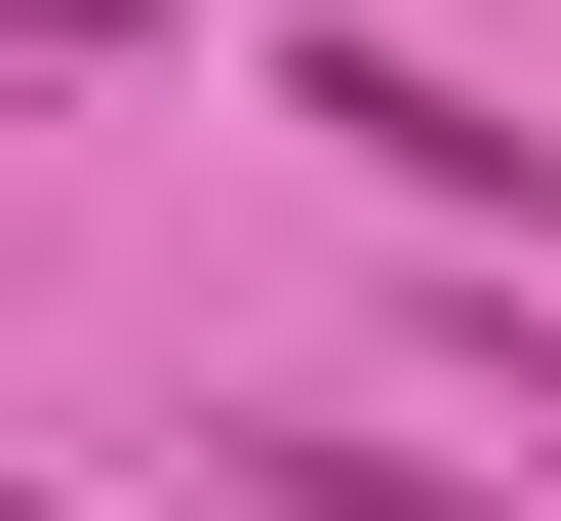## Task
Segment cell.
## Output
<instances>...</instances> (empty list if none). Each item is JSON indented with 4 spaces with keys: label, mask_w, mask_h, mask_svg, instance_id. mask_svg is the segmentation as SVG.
I'll return each instance as SVG.
<instances>
[{
    "label": "cell",
    "mask_w": 561,
    "mask_h": 521,
    "mask_svg": "<svg viewBox=\"0 0 561 521\" xmlns=\"http://www.w3.org/2000/svg\"><path fill=\"white\" fill-rule=\"evenodd\" d=\"M280 482H321V521H522V482H442V441H280Z\"/></svg>",
    "instance_id": "1"
},
{
    "label": "cell",
    "mask_w": 561,
    "mask_h": 521,
    "mask_svg": "<svg viewBox=\"0 0 561 521\" xmlns=\"http://www.w3.org/2000/svg\"><path fill=\"white\" fill-rule=\"evenodd\" d=\"M0 41H161V0H0Z\"/></svg>",
    "instance_id": "2"
},
{
    "label": "cell",
    "mask_w": 561,
    "mask_h": 521,
    "mask_svg": "<svg viewBox=\"0 0 561 521\" xmlns=\"http://www.w3.org/2000/svg\"><path fill=\"white\" fill-rule=\"evenodd\" d=\"M0 521H41V441H0Z\"/></svg>",
    "instance_id": "3"
}]
</instances>
